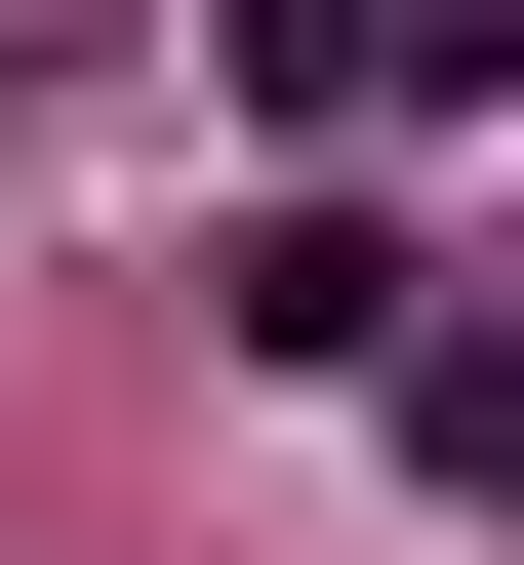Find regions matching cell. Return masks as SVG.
<instances>
[{
    "label": "cell",
    "mask_w": 524,
    "mask_h": 565,
    "mask_svg": "<svg viewBox=\"0 0 524 565\" xmlns=\"http://www.w3.org/2000/svg\"><path fill=\"white\" fill-rule=\"evenodd\" d=\"M202 323H243L282 404H363V364L443 323V243H404V202H243V282H202Z\"/></svg>",
    "instance_id": "1"
},
{
    "label": "cell",
    "mask_w": 524,
    "mask_h": 565,
    "mask_svg": "<svg viewBox=\"0 0 524 565\" xmlns=\"http://www.w3.org/2000/svg\"><path fill=\"white\" fill-rule=\"evenodd\" d=\"M524 82V0H243V121H443Z\"/></svg>",
    "instance_id": "2"
}]
</instances>
